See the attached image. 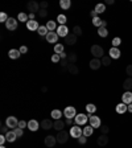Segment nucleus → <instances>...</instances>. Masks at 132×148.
Masks as SVG:
<instances>
[{"instance_id":"f257e3e1","label":"nucleus","mask_w":132,"mask_h":148,"mask_svg":"<svg viewBox=\"0 0 132 148\" xmlns=\"http://www.w3.org/2000/svg\"><path fill=\"white\" fill-rule=\"evenodd\" d=\"M89 115V122H90V126L93 128H101L102 126V121L101 118L97 117V115H93V114H87Z\"/></svg>"},{"instance_id":"f03ea898","label":"nucleus","mask_w":132,"mask_h":148,"mask_svg":"<svg viewBox=\"0 0 132 148\" xmlns=\"http://www.w3.org/2000/svg\"><path fill=\"white\" fill-rule=\"evenodd\" d=\"M90 50H91V54L94 56V58H103L104 57L103 56L104 50H103V48H102L101 45H93Z\"/></svg>"},{"instance_id":"7ed1b4c3","label":"nucleus","mask_w":132,"mask_h":148,"mask_svg":"<svg viewBox=\"0 0 132 148\" xmlns=\"http://www.w3.org/2000/svg\"><path fill=\"white\" fill-rule=\"evenodd\" d=\"M70 136L71 138H74V139H79L82 135H83V130L79 127V126H71V128H70Z\"/></svg>"},{"instance_id":"20e7f679","label":"nucleus","mask_w":132,"mask_h":148,"mask_svg":"<svg viewBox=\"0 0 132 148\" xmlns=\"http://www.w3.org/2000/svg\"><path fill=\"white\" fill-rule=\"evenodd\" d=\"M63 117H65L66 119H73V118H75L77 117L75 107H73V106L65 107V110H63Z\"/></svg>"},{"instance_id":"39448f33","label":"nucleus","mask_w":132,"mask_h":148,"mask_svg":"<svg viewBox=\"0 0 132 148\" xmlns=\"http://www.w3.org/2000/svg\"><path fill=\"white\" fill-rule=\"evenodd\" d=\"M74 121H75L77 126H83V124H86L89 122V115H86V114H77Z\"/></svg>"},{"instance_id":"423d86ee","label":"nucleus","mask_w":132,"mask_h":148,"mask_svg":"<svg viewBox=\"0 0 132 148\" xmlns=\"http://www.w3.org/2000/svg\"><path fill=\"white\" fill-rule=\"evenodd\" d=\"M69 132H66L65 130L63 131H59L58 134H57V143H59V144H65L66 141L69 140Z\"/></svg>"},{"instance_id":"0eeeda50","label":"nucleus","mask_w":132,"mask_h":148,"mask_svg":"<svg viewBox=\"0 0 132 148\" xmlns=\"http://www.w3.org/2000/svg\"><path fill=\"white\" fill-rule=\"evenodd\" d=\"M5 126H7L8 128H12V130H15V128L19 127V121L16 117H8L7 121H5Z\"/></svg>"},{"instance_id":"6e6552de","label":"nucleus","mask_w":132,"mask_h":148,"mask_svg":"<svg viewBox=\"0 0 132 148\" xmlns=\"http://www.w3.org/2000/svg\"><path fill=\"white\" fill-rule=\"evenodd\" d=\"M27 8H28L29 13H38L40 12V4L37 3V1H29L28 4H27Z\"/></svg>"},{"instance_id":"1a4fd4ad","label":"nucleus","mask_w":132,"mask_h":148,"mask_svg":"<svg viewBox=\"0 0 132 148\" xmlns=\"http://www.w3.org/2000/svg\"><path fill=\"white\" fill-rule=\"evenodd\" d=\"M17 24H19V21L16 20V19L9 17L8 21L5 23V28H7L8 31H16V29H17Z\"/></svg>"},{"instance_id":"9d476101","label":"nucleus","mask_w":132,"mask_h":148,"mask_svg":"<svg viewBox=\"0 0 132 148\" xmlns=\"http://www.w3.org/2000/svg\"><path fill=\"white\" fill-rule=\"evenodd\" d=\"M56 32H57V35H58L59 37H63V38H65L66 36L70 33V32H69V28L66 27V25H59V27L57 28Z\"/></svg>"},{"instance_id":"9b49d317","label":"nucleus","mask_w":132,"mask_h":148,"mask_svg":"<svg viewBox=\"0 0 132 148\" xmlns=\"http://www.w3.org/2000/svg\"><path fill=\"white\" fill-rule=\"evenodd\" d=\"M57 143V138L56 136H53V135H48L45 138V145L48 148H53L54 145H56Z\"/></svg>"},{"instance_id":"f8f14e48","label":"nucleus","mask_w":132,"mask_h":148,"mask_svg":"<svg viewBox=\"0 0 132 148\" xmlns=\"http://www.w3.org/2000/svg\"><path fill=\"white\" fill-rule=\"evenodd\" d=\"M53 126H54V122H52L50 119H42L40 123V127L42 130H50V128H53Z\"/></svg>"},{"instance_id":"ddd939ff","label":"nucleus","mask_w":132,"mask_h":148,"mask_svg":"<svg viewBox=\"0 0 132 148\" xmlns=\"http://www.w3.org/2000/svg\"><path fill=\"white\" fill-rule=\"evenodd\" d=\"M108 53H110V58L111 60H118L120 58V54H122V52L119 50V48H112L108 50Z\"/></svg>"},{"instance_id":"4468645a","label":"nucleus","mask_w":132,"mask_h":148,"mask_svg":"<svg viewBox=\"0 0 132 148\" xmlns=\"http://www.w3.org/2000/svg\"><path fill=\"white\" fill-rule=\"evenodd\" d=\"M58 37L59 36L57 35V32H49L45 38H46V41L50 42V44H56L57 40H58Z\"/></svg>"},{"instance_id":"2eb2a0df","label":"nucleus","mask_w":132,"mask_h":148,"mask_svg":"<svg viewBox=\"0 0 132 148\" xmlns=\"http://www.w3.org/2000/svg\"><path fill=\"white\" fill-rule=\"evenodd\" d=\"M38 28H40V24L36 20H29L27 23V29L28 31H38Z\"/></svg>"},{"instance_id":"dca6fc26","label":"nucleus","mask_w":132,"mask_h":148,"mask_svg":"<svg viewBox=\"0 0 132 148\" xmlns=\"http://www.w3.org/2000/svg\"><path fill=\"white\" fill-rule=\"evenodd\" d=\"M122 102L125 104L132 103V93L131 91H124V94L122 95Z\"/></svg>"},{"instance_id":"f3484780","label":"nucleus","mask_w":132,"mask_h":148,"mask_svg":"<svg viewBox=\"0 0 132 148\" xmlns=\"http://www.w3.org/2000/svg\"><path fill=\"white\" fill-rule=\"evenodd\" d=\"M101 66H102V61L99 58H93L90 61V69L98 70V69H101Z\"/></svg>"},{"instance_id":"a211bd4d","label":"nucleus","mask_w":132,"mask_h":148,"mask_svg":"<svg viewBox=\"0 0 132 148\" xmlns=\"http://www.w3.org/2000/svg\"><path fill=\"white\" fill-rule=\"evenodd\" d=\"M65 42L67 45H74L77 42V36L74 35L73 32H71V33H69V35L65 37Z\"/></svg>"},{"instance_id":"6ab92c4d","label":"nucleus","mask_w":132,"mask_h":148,"mask_svg":"<svg viewBox=\"0 0 132 148\" xmlns=\"http://www.w3.org/2000/svg\"><path fill=\"white\" fill-rule=\"evenodd\" d=\"M97 143H98V145H101V147L107 145V143H108V136H107V135L101 134V135H99V138H98V140H97Z\"/></svg>"},{"instance_id":"aec40b11","label":"nucleus","mask_w":132,"mask_h":148,"mask_svg":"<svg viewBox=\"0 0 132 148\" xmlns=\"http://www.w3.org/2000/svg\"><path fill=\"white\" fill-rule=\"evenodd\" d=\"M28 128H29V131H37L38 128H40V124H38V122L36 121V119H31V121L28 122Z\"/></svg>"},{"instance_id":"412c9836","label":"nucleus","mask_w":132,"mask_h":148,"mask_svg":"<svg viewBox=\"0 0 132 148\" xmlns=\"http://www.w3.org/2000/svg\"><path fill=\"white\" fill-rule=\"evenodd\" d=\"M62 115H63V113L61 110H58V108H54V110L50 113V117H52L54 121H59V119L62 118Z\"/></svg>"},{"instance_id":"4be33fe9","label":"nucleus","mask_w":132,"mask_h":148,"mask_svg":"<svg viewBox=\"0 0 132 148\" xmlns=\"http://www.w3.org/2000/svg\"><path fill=\"white\" fill-rule=\"evenodd\" d=\"M127 111H128V106H127L125 103H123L122 102V103L116 104V113L118 114H125Z\"/></svg>"},{"instance_id":"5701e85b","label":"nucleus","mask_w":132,"mask_h":148,"mask_svg":"<svg viewBox=\"0 0 132 148\" xmlns=\"http://www.w3.org/2000/svg\"><path fill=\"white\" fill-rule=\"evenodd\" d=\"M20 50L19 49H11L9 52H8V57L9 58H12V60H16V58H19L20 57Z\"/></svg>"},{"instance_id":"b1692460","label":"nucleus","mask_w":132,"mask_h":148,"mask_svg":"<svg viewBox=\"0 0 132 148\" xmlns=\"http://www.w3.org/2000/svg\"><path fill=\"white\" fill-rule=\"evenodd\" d=\"M5 138H7V141H9V143H13L16 139H17V136H16V134H15V131H8L7 134H5Z\"/></svg>"},{"instance_id":"393cba45","label":"nucleus","mask_w":132,"mask_h":148,"mask_svg":"<svg viewBox=\"0 0 132 148\" xmlns=\"http://www.w3.org/2000/svg\"><path fill=\"white\" fill-rule=\"evenodd\" d=\"M46 28H48L49 32H54L57 31V21H53V20H49L48 23H46Z\"/></svg>"},{"instance_id":"a878e982","label":"nucleus","mask_w":132,"mask_h":148,"mask_svg":"<svg viewBox=\"0 0 132 148\" xmlns=\"http://www.w3.org/2000/svg\"><path fill=\"white\" fill-rule=\"evenodd\" d=\"M123 87H124L125 91H131L132 90V78L129 77V78L124 79V82H123Z\"/></svg>"},{"instance_id":"bb28decb","label":"nucleus","mask_w":132,"mask_h":148,"mask_svg":"<svg viewBox=\"0 0 132 148\" xmlns=\"http://www.w3.org/2000/svg\"><path fill=\"white\" fill-rule=\"evenodd\" d=\"M63 127H65V122L63 121H61V119H59V121H54V126H53V128H56L57 131H63Z\"/></svg>"},{"instance_id":"cd10ccee","label":"nucleus","mask_w":132,"mask_h":148,"mask_svg":"<svg viewBox=\"0 0 132 148\" xmlns=\"http://www.w3.org/2000/svg\"><path fill=\"white\" fill-rule=\"evenodd\" d=\"M17 20L20 21V23H25V24H27L29 21V16L25 13V12H20V13L17 15Z\"/></svg>"},{"instance_id":"c85d7f7f","label":"nucleus","mask_w":132,"mask_h":148,"mask_svg":"<svg viewBox=\"0 0 132 148\" xmlns=\"http://www.w3.org/2000/svg\"><path fill=\"white\" fill-rule=\"evenodd\" d=\"M66 69L69 70V72L71 73V74H74V76L79 73V69H78V66H77V64H69V66H67Z\"/></svg>"},{"instance_id":"c756f323","label":"nucleus","mask_w":132,"mask_h":148,"mask_svg":"<svg viewBox=\"0 0 132 148\" xmlns=\"http://www.w3.org/2000/svg\"><path fill=\"white\" fill-rule=\"evenodd\" d=\"M59 7L62 8V9L67 11L71 7V1H70V0H59Z\"/></svg>"},{"instance_id":"7c9ffc66","label":"nucleus","mask_w":132,"mask_h":148,"mask_svg":"<svg viewBox=\"0 0 132 148\" xmlns=\"http://www.w3.org/2000/svg\"><path fill=\"white\" fill-rule=\"evenodd\" d=\"M37 33H38L40 36H42V37H46V35L49 33V31H48V28H46V25H40V28H38Z\"/></svg>"},{"instance_id":"2f4dec72","label":"nucleus","mask_w":132,"mask_h":148,"mask_svg":"<svg viewBox=\"0 0 132 148\" xmlns=\"http://www.w3.org/2000/svg\"><path fill=\"white\" fill-rule=\"evenodd\" d=\"M94 9H95V12H97L98 15H99V13H103L104 11H106V5H104L103 3H98L97 5H95Z\"/></svg>"},{"instance_id":"473e14b6","label":"nucleus","mask_w":132,"mask_h":148,"mask_svg":"<svg viewBox=\"0 0 132 148\" xmlns=\"http://www.w3.org/2000/svg\"><path fill=\"white\" fill-rule=\"evenodd\" d=\"M86 111L89 114H93V115H94V114L97 113V106H95V104H93V103L86 104Z\"/></svg>"},{"instance_id":"72a5a7b5","label":"nucleus","mask_w":132,"mask_h":148,"mask_svg":"<svg viewBox=\"0 0 132 148\" xmlns=\"http://www.w3.org/2000/svg\"><path fill=\"white\" fill-rule=\"evenodd\" d=\"M93 134H94V128L91 127V126H87V127L83 128V135H85V136L89 138V136H91Z\"/></svg>"},{"instance_id":"f704fd0d","label":"nucleus","mask_w":132,"mask_h":148,"mask_svg":"<svg viewBox=\"0 0 132 148\" xmlns=\"http://www.w3.org/2000/svg\"><path fill=\"white\" fill-rule=\"evenodd\" d=\"M98 35L101 36V37H107V36H108V31H107V28H104V27L98 28Z\"/></svg>"},{"instance_id":"c9c22d12","label":"nucleus","mask_w":132,"mask_h":148,"mask_svg":"<svg viewBox=\"0 0 132 148\" xmlns=\"http://www.w3.org/2000/svg\"><path fill=\"white\" fill-rule=\"evenodd\" d=\"M66 21H67V17H66L65 15H58L57 16V23L59 25H66Z\"/></svg>"},{"instance_id":"e433bc0d","label":"nucleus","mask_w":132,"mask_h":148,"mask_svg":"<svg viewBox=\"0 0 132 148\" xmlns=\"http://www.w3.org/2000/svg\"><path fill=\"white\" fill-rule=\"evenodd\" d=\"M63 49H65V46H63L62 44H56V45H54V52H56L57 54L63 53Z\"/></svg>"},{"instance_id":"4c0bfd02","label":"nucleus","mask_w":132,"mask_h":148,"mask_svg":"<svg viewBox=\"0 0 132 148\" xmlns=\"http://www.w3.org/2000/svg\"><path fill=\"white\" fill-rule=\"evenodd\" d=\"M102 24H103V20H102L99 16H98V17H95V19H93V25H94V27L101 28Z\"/></svg>"},{"instance_id":"58836bf2","label":"nucleus","mask_w":132,"mask_h":148,"mask_svg":"<svg viewBox=\"0 0 132 148\" xmlns=\"http://www.w3.org/2000/svg\"><path fill=\"white\" fill-rule=\"evenodd\" d=\"M111 44H112V48H118L119 45L122 44V38L120 37H114L112 38V41H111Z\"/></svg>"},{"instance_id":"ea45409f","label":"nucleus","mask_w":132,"mask_h":148,"mask_svg":"<svg viewBox=\"0 0 132 148\" xmlns=\"http://www.w3.org/2000/svg\"><path fill=\"white\" fill-rule=\"evenodd\" d=\"M73 33L77 36V37H78V36H82L83 32H82V28H81L79 25H75V27L73 28Z\"/></svg>"},{"instance_id":"a19ab883","label":"nucleus","mask_w":132,"mask_h":148,"mask_svg":"<svg viewBox=\"0 0 132 148\" xmlns=\"http://www.w3.org/2000/svg\"><path fill=\"white\" fill-rule=\"evenodd\" d=\"M77 60H78V57H77V54H74V53L67 56V61H69V64H77Z\"/></svg>"},{"instance_id":"79ce46f5","label":"nucleus","mask_w":132,"mask_h":148,"mask_svg":"<svg viewBox=\"0 0 132 148\" xmlns=\"http://www.w3.org/2000/svg\"><path fill=\"white\" fill-rule=\"evenodd\" d=\"M101 61H102V65H103V66H110V65H111V58H110V56H108V57L104 56Z\"/></svg>"},{"instance_id":"37998d69","label":"nucleus","mask_w":132,"mask_h":148,"mask_svg":"<svg viewBox=\"0 0 132 148\" xmlns=\"http://www.w3.org/2000/svg\"><path fill=\"white\" fill-rule=\"evenodd\" d=\"M13 131H15V134H16V136H17V138H21V136L24 135V130H23V128H20V127L15 128Z\"/></svg>"},{"instance_id":"c03bdc74","label":"nucleus","mask_w":132,"mask_h":148,"mask_svg":"<svg viewBox=\"0 0 132 148\" xmlns=\"http://www.w3.org/2000/svg\"><path fill=\"white\" fill-rule=\"evenodd\" d=\"M8 19H9V17L7 16L5 12H1V13H0V21H1V23H7Z\"/></svg>"},{"instance_id":"a18cd8bd","label":"nucleus","mask_w":132,"mask_h":148,"mask_svg":"<svg viewBox=\"0 0 132 148\" xmlns=\"http://www.w3.org/2000/svg\"><path fill=\"white\" fill-rule=\"evenodd\" d=\"M59 61H61V57H59V54L54 53V54L52 56V62H54V64H58Z\"/></svg>"},{"instance_id":"49530a36","label":"nucleus","mask_w":132,"mask_h":148,"mask_svg":"<svg viewBox=\"0 0 132 148\" xmlns=\"http://www.w3.org/2000/svg\"><path fill=\"white\" fill-rule=\"evenodd\" d=\"M101 134H103V135H107L108 134V131H110V128L107 127V126H101Z\"/></svg>"},{"instance_id":"de8ad7c7","label":"nucleus","mask_w":132,"mask_h":148,"mask_svg":"<svg viewBox=\"0 0 132 148\" xmlns=\"http://www.w3.org/2000/svg\"><path fill=\"white\" fill-rule=\"evenodd\" d=\"M38 16H40V17H46V16H48V11L46 9H40V12H38Z\"/></svg>"},{"instance_id":"09e8293b","label":"nucleus","mask_w":132,"mask_h":148,"mask_svg":"<svg viewBox=\"0 0 132 148\" xmlns=\"http://www.w3.org/2000/svg\"><path fill=\"white\" fill-rule=\"evenodd\" d=\"M78 141H79V144H86V143H87V136L82 135V136L78 139Z\"/></svg>"},{"instance_id":"8fccbe9b","label":"nucleus","mask_w":132,"mask_h":148,"mask_svg":"<svg viewBox=\"0 0 132 148\" xmlns=\"http://www.w3.org/2000/svg\"><path fill=\"white\" fill-rule=\"evenodd\" d=\"M19 127L24 130L25 127H28V122H25V121H20V122H19Z\"/></svg>"},{"instance_id":"3c124183","label":"nucleus","mask_w":132,"mask_h":148,"mask_svg":"<svg viewBox=\"0 0 132 148\" xmlns=\"http://www.w3.org/2000/svg\"><path fill=\"white\" fill-rule=\"evenodd\" d=\"M19 50H20V53H21V54H25V53H28V48H27L25 45H23V46H20V49H19Z\"/></svg>"},{"instance_id":"603ef678","label":"nucleus","mask_w":132,"mask_h":148,"mask_svg":"<svg viewBox=\"0 0 132 148\" xmlns=\"http://www.w3.org/2000/svg\"><path fill=\"white\" fill-rule=\"evenodd\" d=\"M125 73H127L129 77H132V65H128L125 68Z\"/></svg>"},{"instance_id":"864d4df0","label":"nucleus","mask_w":132,"mask_h":148,"mask_svg":"<svg viewBox=\"0 0 132 148\" xmlns=\"http://www.w3.org/2000/svg\"><path fill=\"white\" fill-rule=\"evenodd\" d=\"M46 7H48V1H41L40 3V8L41 9H46Z\"/></svg>"},{"instance_id":"5fc2aeb1","label":"nucleus","mask_w":132,"mask_h":148,"mask_svg":"<svg viewBox=\"0 0 132 148\" xmlns=\"http://www.w3.org/2000/svg\"><path fill=\"white\" fill-rule=\"evenodd\" d=\"M5 141H7V138H5V135H1V136H0V144L4 145V143H5Z\"/></svg>"},{"instance_id":"6e6d98bb","label":"nucleus","mask_w":132,"mask_h":148,"mask_svg":"<svg viewBox=\"0 0 132 148\" xmlns=\"http://www.w3.org/2000/svg\"><path fill=\"white\" fill-rule=\"evenodd\" d=\"M0 130H1V132H3V134H7V132H8V127H7V126H1V128H0Z\"/></svg>"},{"instance_id":"4d7b16f0","label":"nucleus","mask_w":132,"mask_h":148,"mask_svg":"<svg viewBox=\"0 0 132 148\" xmlns=\"http://www.w3.org/2000/svg\"><path fill=\"white\" fill-rule=\"evenodd\" d=\"M90 16H91V17H93V19L98 17V13H97V12H95V9H94V11H91V12H90Z\"/></svg>"},{"instance_id":"13d9d810","label":"nucleus","mask_w":132,"mask_h":148,"mask_svg":"<svg viewBox=\"0 0 132 148\" xmlns=\"http://www.w3.org/2000/svg\"><path fill=\"white\" fill-rule=\"evenodd\" d=\"M28 16H29V20H35V16H36V13H29Z\"/></svg>"},{"instance_id":"bf43d9fd","label":"nucleus","mask_w":132,"mask_h":148,"mask_svg":"<svg viewBox=\"0 0 132 148\" xmlns=\"http://www.w3.org/2000/svg\"><path fill=\"white\" fill-rule=\"evenodd\" d=\"M66 124H73V119H66Z\"/></svg>"},{"instance_id":"052dcab7","label":"nucleus","mask_w":132,"mask_h":148,"mask_svg":"<svg viewBox=\"0 0 132 148\" xmlns=\"http://www.w3.org/2000/svg\"><path fill=\"white\" fill-rule=\"evenodd\" d=\"M128 106V113H132V103L131 104H127Z\"/></svg>"},{"instance_id":"680f3d73","label":"nucleus","mask_w":132,"mask_h":148,"mask_svg":"<svg viewBox=\"0 0 132 148\" xmlns=\"http://www.w3.org/2000/svg\"><path fill=\"white\" fill-rule=\"evenodd\" d=\"M106 4H114V0H107V1H106Z\"/></svg>"},{"instance_id":"e2e57ef3","label":"nucleus","mask_w":132,"mask_h":148,"mask_svg":"<svg viewBox=\"0 0 132 148\" xmlns=\"http://www.w3.org/2000/svg\"><path fill=\"white\" fill-rule=\"evenodd\" d=\"M0 148H5V147H4V145H0Z\"/></svg>"}]
</instances>
